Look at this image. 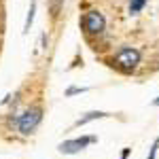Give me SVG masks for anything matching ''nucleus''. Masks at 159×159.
<instances>
[{"label": "nucleus", "instance_id": "obj_7", "mask_svg": "<svg viewBox=\"0 0 159 159\" xmlns=\"http://www.w3.org/2000/svg\"><path fill=\"white\" fill-rule=\"evenodd\" d=\"M61 4H64V0H49V9H51V15H53V17L60 15Z\"/></svg>", "mask_w": 159, "mask_h": 159}, {"label": "nucleus", "instance_id": "obj_1", "mask_svg": "<svg viewBox=\"0 0 159 159\" xmlns=\"http://www.w3.org/2000/svg\"><path fill=\"white\" fill-rule=\"evenodd\" d=\"M140 57L142 55H140V51L136 49V47H121V49L115 53V57L110 60V66L117 68L123 74H132L138 68Z\"/></svg>", "mask_w": 159, "mask_h": 159}, {"label": "nucleus", "instance_id": "obj_12", "mask_svg": "<svg viewBox=\"0 0 159 159\" xmlns=\"http://www.w3.org/2000/svg\"><path fill=\"white\" fill-rule=\"evenodd\" d=\"M153 106H159V98H157V100H153Z\"/></svg>", "mask_w": 159, "mask_h": 159}, {"label": "nucleus", "instance_id": "obj_10", "mask_svg": "<svg viewBox=\"0 0 159 159\" xmlns=\"http://www.w3.org/2000/svg\"><path fill=\"white\" fill-rule=\"evenodd\" d=\"M83 91H87L85 87H70V89L66 91V96H72V93H83Z\"/></svg>", "mask_w": 159, "mask_h": 159}, {"label": "nucleus", "instance_id": "obj_11", "mask_svg": "<svg viewBox=\"0 0 159 159\" xmlns=\"http://www.w3.org/2000/svg\"><path fill=\"white\" fill-rule=\"evenodd\" d=\"M127 155H129V148H123V153H121V159H127Z\"/></svg>", "mask_w": 159, "mask_h": 159}, {"label": "nucleus", "instance_id": "obj_8", "mask_svg": "<svg viewBox=\"0 0 159 159\" xmlns=\"http://www.w3.org/2000/svg\"><path fill=\"white\" fill-rule=\"evenodd\" d=\"M34 9H36V2L32 0L30 11H28V19H25V32H28V30H30V25H32V19H34Z\"/></svg>", "mask_w": 159, "mask_h": 159}, {"label": "nucleus", "instance_id": "obj_9", "mask_svg": "<svg viewBox=\"0 0 159 159\" xmlns=\"http://www.w3.org/2000/svg\"><path fill=\"white\" fill-rule=\"evenodd\" d=\"M157 148H159V140H155V142H153V147L148 148V159H155V155H157Z\"/></svg>", "mask_w": 159, "mask_h": 159}, {"label": "nucleus", "instance_id": "obj_4", "mask_svg": "<svg viewBox=\"0 0 159 159\" xmlns=\"http://www.w3.org/2000/svg\"><path fill=\"white\" fill-rule=\"evenodd\" d=\"M98 138L96 136H83V138H74V140H66V142H61L60 147V153H66V155H72V153H79V151H83L87 144H93Z\"/></svg>", "mask_w": 159, "mask_h": 159}, {"label": "nucleus", "instance_id": "obj_6", "mask_svg": "<svg viewBox=\"0 0 159 159\" xmlns=\"http://www.w3.org/2000/svg\"><path fill=\"white\" fill-rule=\"evenodd\" d=\"M144 4H147V0H129V13L132 15H138V13L144 9Z\"/></svg>", "mask_w": 159, "mask_h": 159}, {"label": "nucleus", "instance_id": "obj_5", "mask_svg": "<svg viewBox=\"0 0 159 159\" xmlns=\"http://www.w3.org/2000/svg\"><path fill=\"white\" fill-rule=\"evenodd\" d=\"M104 117H108V112H100V110H91V112H85L83 117H79L74 125H85L89 121H96V119H104Z\"/></svg>", "mask_w": 159, "mask_h": 159}, {"label": "nucleus", "instance_id": "obj_3", "mask_svg": "<svg viewBox=\"0 0 159 159\" xmlns=\"http://www.w3.org/2000/svg\"><path fill=\"white\" fill-rule=\"evenodd\" d=\"M81 25H83V30H85V34L89 36H96V34H102L104 32V15L98 11H87L83 15V19H81Z\"/></svg>", "mask_w": 159, "mask_h": 159}, {"label": "nucleus", "instance_id": "obj_2", "mask_svg": "<svg viewBox=\"0 0 159 159\" xmlns=\"http://www.w3.org/2000/svg\"><path fill=\"white\" fill-rule=\"evenodd\" d=\"M40 119H43V108H40V106H30L28 110H24V112L19 115V119H17V129L24 136L32 134L38 127Z\"/></svg>", "mask_w": 159, "mask_h": 159}]
</instances>
